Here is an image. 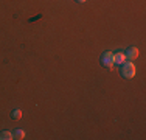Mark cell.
<instances>
[{
	"label": "cell",
	"mask_w": 146,
	"mask_h": 140,
	"mask_svg": "<svg viewBox=\"0 0 146 140\" xmlns=\"http://www.w3.org/2000/svg\"><path fill=\"white\" fill-rule=\"evenodd\" d=\"M124 61H126V55H124V53H121V51H118V53H113V64L121 65Z\"/></svg>",
	"instance_id": "obj_4"
},
{
	"label": "cell",
	"mask_w": 146,
	"mask_h": 140,
	"mask_svg": "<svg viewBox=\"0 0 146 140\" xmlns=\"http://www.w3.org/2000/svg\"><path fill=\"white\" fill-rule=\"evenodd\" d=\"M101 64L104 65V67H107V69H112V65H113V53L112 51H106V53H103Z\"/></svg>",
	"instance_id": "obj_2"
},
{
	"label": "cell",
	"mask_w": 146,
	"mask_h": 140,
	"mask_svg": "<svg viewBox=\"0 0 146 140\" xmlns=\"http://www.w3.org/2000/svg\"><path fill=\"white\" fill-rule=\"evenodd\" d=\"M11 118H13V120H20V118H22V111H20V109H14L11 112Z\"/></svg>",
	"instance_id": "obj_7"
},
{
	"label": "cell",
	"mask_w": 146,
	"mask_h": 140,
	"mask_svg": "<svg viewBox=\"0 0 146 140\" xmlns=\"http://www.w3.org/2000/svg\"><path fill=\"white\" fill-rule=\"evenodd\" d=\"M121 76L126 79H131L135 76V65L134 62H123L121 64Z\"/></svg>",
	"instance_id": "obj_1"
},
{
	"label": "cell",
	"mask_w": 146,
	"mask_h": 140,
	"mask_svg": "<svg viewBox=\"0 0 146 140\" xmlns=\"http://www.w3.org/2000/svg\"><path fill=\"white\" fill-rule=\"evenodd\" d=\"M13 139H16V140L25 139V131H22V129H16V131L13 132Z\"/></svg>",
	"instance_id": "obj_5"
},
{
	"label": "cell",
	"mask_w": 146,
	"mask_h": 140,
	"mask_svg": "<svg viewBox=\"0 0 146 140\" xmlns=\"http://www.w3.org/2000/svg\"><path fill=\"white\" fill-rule=\"evenodd\" d=\"M11 139H13V132H9V131L0 132V140H11Z\"/></svg>",
	"instance_id": "obj_6"
},
{
	"label": "cell",
	"mask_w": 146,
	"mask_h": 140,
	"mask_svg": "<svg viewBox=\"0 0 146 140\" xmlns=\"http://www.w3.org/2000/svg\"><path fill=\"white\" fill-rule=\"evenodd\" d=\"M126 59H131V61H134V59H137L138 58V55H140V51H138V48L137 47H129L126 50Z\"/></svg>",
	"instance_id": "obj_3"
},
{
	"label": "cell",
	"mask_w": 146,
	"mask_h": 140,
	"mask_svg": "<svg viewBox=\"0 0 146 140\" xmlns=\"http://www.w3.org/2000/svg\"><path fill=\"white\" fill-rule=\"evenodd\" d=\"M76 2H79V3H84V2H87V0H76Z\"/></svg>",
	"instance_id": "obj_8"
}]
</instances>
